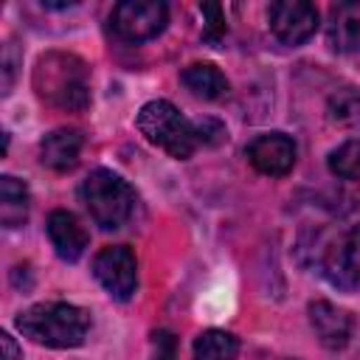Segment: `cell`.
Instances as JSON below:
<instances>
[{
  "mask_svg": "<svg viewBox=\"0 0 360 360\" xmlns=\"http://www.w3.org/2000/svg\"><path fill=\"white\" fill-rule=\"evenodd\" d=\"M37 96L65 112H79L90 104V70L82 56L68 51H48L34 68Z\"/></svg>",
  "mask_w": 360,
  "mask_h": 360,
  "instance_id": "6da1fadb",
  "label": "cell"
},
{
  "mask_svg": "<svg viewBox=\"0 0 360 360\" xmlns=\"http://www.w3.org/2000/svg\"><path fill=\"white\" fill-rule=\"evenodd\" d=\"M17 329L39 346L73 349L82 346L87 338L90 312L65 301H42L17 315Z\"/></svg>",
  "mask_w": 360,
  "mask_h": 360,
  "instance_id": "7a4b0ae2",
  "label": "cell"
},
{
  "mask_svg": "<svg viewBox=\"0 0 360 360\" xmlns=\"http://www.w3.org/2000/svg\"><path fill=\"white\" fill-rule=\"evenodd\" d=\"M79 197H82L90 219L98 228H104V231L121 228L132 217V211H135V191H132V186L121 174H115L110 169H93L82 180Z\"/></svg>",
  "mask_w": 360,
  "mask_h": 360,
  "instance_id": "3957f363",
  "label": "cell"
},
{
  "mask_svg": "<svg viewBox=\"0 0 360 360\" xmlns=\"http://www.w3.org/2000/svg\"><path fill=\"white\" fill-rule=\"evenodd\" d=\"M138 129L149 143L160 146L163 152H169L177 160L191 158L194 149L200 146L194 121L180 115V110L172 101H163V98L146 101L138 110Z\"/></svg>",
  "mask_w": 360,
  "mask_h": 360,
  "instance_id": "277c9868",
  "label": "cell"
},
{
  "mask_svg": "<svg viewBox=\"0 0 360 360\" xmlns=\"http://www.w3.org/2000/svg\"><path fill=\"white\" fill-rule=\"evenodd\" d=\"M169 8L160 0H121L112 14L110 25L124 42H146L166 28Z\"/></svg>",
  "mask_w": 360,
  "mask_h": 360,
  "instance_id": "5b68a950",
  "label": "cell"
},
{
  "mask_svg": "<svg viewBox=\"0 0 360 360\" xmlns=\"http://www.w3.org/2000/svg\"><path fill=\"white\" fill-rule=\"evenodd\" d=\"M93 276L115 298L129 301L138 284V262L127 245H107L93 259Z\"/></svg>",
  "mask_w": 360,
  "mask_h": 360,
  "instance_id": "8992f818",
  "label": "cell"
},
{
  "mask_svg": "<svg viewBox=\"0 0 360 360\" xmlns=\"http://www.w3.org/2000/svg\"><path fill=\"white\" fill-rule=\"evenodd\" d=\"M326 281L338 290L360 287V222L349 225L326 250L321 264Z\"/></svg>",
  "mask_w": 360,
  "mask_h": 360,
  "instance_id": "52a82bcc",
  "label": "cell"
},
{
  "mask_svg": "<svg viewBox=\"0 0 360 360\" xmlns=\"http://www.w3.org/2000/svg\"><path fill=\"white\" fill-rule=\"evenodd\" d=\"M267 22L278 42L301 45L318 28V8L307 0H276L267 8Z\"/></svg>",
  "mask_w": 360,
  "mask_h": 360,
  "instance_id": "ba28073f",
  "label": "cell"
},
{
  "mask_svg": "<svg viewBox=\"0 0 360 360\" xmlns=\"http://www.w3.org/2000/svg\"><path fill=\"white\" fill-rule=\"evenodd\" d=\"M245 158L256 172L270 177H284L295 166V141L284 132H264L248 143Z\"/></svg>",
  "mask_w": 360,
  "mask_h": 360,
  "instance_id": "9c48e42d",
  "label": "cell"
},
{
  "mask_svg": "<svg viewBox=\"0 0 360 360\" xmlns=\"http://www.w3.org/2000/svg\"><path fill=\"white\" fill-rule=\"evenodd\" d=\"M45 231H48V239H51V248L56 250V256L62 262H79L87 250V231L84 225L79 222L76 214L65 211V208H56L48 214V222H45Z\"/></svg>",
  "mask_w": 360,
  "mask_h": 360,
  "instance_id": "30bf717a",
  "label": "cell"
},
{
  "mask_svg": "<svg viewBox=\"0 0 360 360\" xmlns=\"http://www.w3.org/2000/svg\"><path fill=\"white\" fill-rule=\"evenodd\" d=\"M309 323L321 340V346L326 349H343L352 338V318L346 309L335 307L332 301H312L309 304Z\"/></svg>",
  "mask_w": 360,
  "mask_h": 360,
  "instance_id": "8fae6325",
  "label": "cell"
},
{
  "mask_svg": "<svg viewBox=\"0 0 360 360\" xmlns=\"http://www.w3.org/2000/svg\"><path fill=\"white\" fill-rule=\"evenodd\" d=\"M84 138L73 127H59L39 141V160L53 172H70L79 163Z\"/></svg>",
  "mask_w": 360,
  "mask_h": 360,
  "instance_id": "7c38bea8",
  "label": "cell"
},
{
  "mask_svg": "<svg viewBox=\"0 0 360 360\" xmlns=\"http://www.w3.org/2000/svg\"><path fill=\"white\" fill-rule=\"evenodd\" d=\"M326 39L340 53H360V0H346L329 8Z\"/></svg>",
  "mask_w": 360,
  "mask_h": 360,
  "instance_id": "4fadbf2b",
  "label": "cell"
},
{
  "mask_svg": "<svg viewBox=\"0 0 360 360\" xmlns=\"http://www.w3.org/2000/svg\"><path fill=\"white\" fill-rule=\"evenodd\" d=\"M180 82L191 96H197L202 101H217V98H222L228 93L225 73L211 62H194V65L183 68Z\"/></svg>",
  "mask_w": 360,
  "mask_h": 360,
  "instance_id": "5bb4252c",
  "label": "cell"
},
{
  "mask_svg": "<svg viewBox=\"0 0 360 360\" xmlns=\"http://www.w3.org/2000/svg\"><path fill=\"white\" fill-rule=\"evenodd\" d=\"M28 188L14 174L0 177V222L3 228H20L28 219Z\"/></svg>",
  "mask_w": 360,
  "mask_h": 360,
  "instance_id": "9a60e30c",
  "label": "cell"
},
{
  "mask_svg": "<svg viewBox=\"0 0 360 360\" xmlns=\"http://www.w3.org/2000/svg\"><path fill=\"white\" fill-rule=\"evenodd\" d=\"M239 343L225 329H205L194 340V360H236Z\"/></svg>",
  "mask_w": 360,
  "mask_h": 360,
  "instance_id": "2e32d148",
  "label": "cell"
},
{
  "mask_svg": "<svg viewBox=\"0 0 360 360\" xmlns=\"http://www.w3.org/2000/svg\"><path fill=\"white\" fill-rule=\"evenodd\" d=\"M329 172L343 180H360V135L343 141L338 149L329 152Z\"/></svg>",
  "mask_w": 360,
  "mask_h": 360,
  "instance_id": "e0dca14e",
  "label": "cell"
},
{
  "mask_svg": "<svg viewBox=\"0 0 360 360\" xmlns=\"http://www.w3.org/2000/svg\"><path fill=\"white\" fill-rule=\"evenodd\" d=\"M326 112L332 121L338 124H352L360 118V93L354 87H340L329 96L326 101Z\"/></svg>",
  "mask_w": 360,
  "mask_h": 360,
  "instance_id": "ac0fdd59",
  "label": "cell"
},
{
  "mask_svg": "<svg viewBox=\"0 0 360 360\" xmlns=\"http://www.w3.org/2000/svg\"><path fill=\"white\" fill-rule=\"evenodd\" d=\"M200 14L205 17V31H202V37L211 39V42H217V39L225 34V17H222V8H219L217 3H202V6H200Z\"/></svg>",
  "mask_w": 360,
  "mask_h": 360,
  "instance_id": "d6986e66",
  "label": "cell"
},
{
  "mask_svg": "<svg viewBox=\"0 0 360 360\" xmlns=\"http://www.w3.org/2000/svg\"><path fill=\"white\" fill-rule=\"evenodd\" d=\"M149 360H177V340L169 329L152 332V354Z\"/></svg>",
  "mask_w": 360,
  "mask_h": 360,
  "instance_id": "ffe728a7",
  "label": "cell"
},
{
  "mask_svg": "<svg viewBox=\"0 0 360 360\" xmlns=\"http://www.w3.org/2000/svg\"><path fill=\"white\" fill-rule=\"evenodd\" d=\"M194 127H197V138H200V143H219V141L225 138L222 124H219V121H214V118L194 121Z\"/></svg>",
  "mask_w": 360,
  "mask_h": 360,
  "instance_id": "44dd1931",
  "label": "cell"
},
{
  "mask_svg": "<svg viewBox=\"0 0 360 360\" xmlns=\"http://www.w3.org/2000/svg\"><path fill=\"white\" fill-rule=\"evenodd\" d=\"M0 346H3V357L0 360H20V349H17V343H14V338L8 332L0 335Z\"/></svg>",
  "mask_w": 360,
  "mask_h": 360,
  "instance_id": "7402d4cb",
  "label": "cell"
},
{
  "mask_svg": "<svg viewBox=\"0 0 360 360\" xmlns=\"http://www.w3.org/2000/svg\"><path fill=\"white\" fill-rule=\"evenodd\" d=\"M42 6H45V8H70V6H76V0H70V3H56V0H42Z\"/></svg>",
  "mask_w": 360,
  "mask_h": 360,
  "instance_id": "603a6c76",
  "label": "cell"
}]
</instances>
